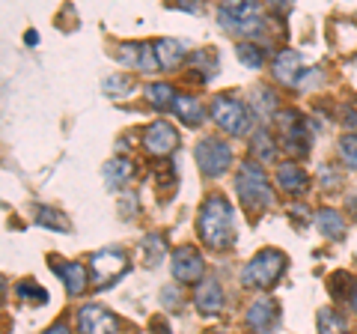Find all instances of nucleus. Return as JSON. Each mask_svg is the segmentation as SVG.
I'll return each instance as SVG.
<instances>
[{
	"label": "nucleus",
	"instance_id": "20e7f679",
	"mask_svg": "<svg viewBox=\"0 0 357 334\" xmlns=\"http://www.w3.org/2000/svg\"><path fill=\"white\" fill-rule=\"evenodd\" d=\"M218 21L223 30L244 33V36H259L265 24L259 3H223L218 9Z\"/></svg>",
	"mask_w": 357,
	"mask_h": 334
},
{
	"label": "nucleus",
	"instance_id": "9d476101",
	"mask_svg": "<svg viewBox=\"0 0 357 334\" xmlns=\"http://www.w3.org/2000/svg\"><path fill=\"white\" fill-rule=\"evenodd\" d=\"M116 60L122 66H131L134 72H155V66H161L155 45L149 42H122L116 48Z\"/></svg>",
	"mask_w": 357,
	"mask_h": 334
},
{
	"label": "nucleus",
	"instance_id": "58836bf2",
	"mask_svg": "<svg viewBox=\"0 0 357 334\" xmlns=\"http://www.w3.org/2000/svg\"><path fill=\"white\" fill-rule=\"evenodd\" d=\"M178 9H188V13H199V6H194V3H178Z\"/></svg>",
	"mask_w": 357,
	"mask_h": 334
},
{
	"label": "nucleus",
	"instance_id": "0eeeda50",
	"mask_svg": "<svg viewBox=\"0 0 357 334\" xmlns=\"http://www.w3.org/2000/svg\"><path fill=\"white\" fill-rule=\"evenodd\" d=\"M211 119H215L227 135H244L250 126L248 108L232 96H215V102H211Z\"/></svg>",
	"mask_w": 357,
	"mask_h": 334
},
{
	"label": "nucleus",
	"instance_id": "4c0bfd02",
	"mask_svg": "<svg viewBox=\"0 0 357 334\" xmlns=\"http://www.w3.org/2000/svg\"><path fill=\"white\" fill-rule=\"evenodd\" d=\"M173 167H161V173H158V185H170L173 182Z\"/></svg>",
	"mask_w": 357,
	"mask_h": 334
},
{
	"label": "nucleus",
	"instance_id": "4468645a",
	"mask_svg": "<svg viewBox=\"0 0 357 334\" xmlns=\"http://www.w3.org/2000/svg\"><path fill=\"white\" fill-rule=\"evenodd\" d=\"M51 263H54V275H57L60 281L66 284L69 296H81L86 289V269H84V263H66V260H57V257H51Z\"/></svg>",
	"mask_w": 357,
	"mask_h": 334
},
{
	"label": "nucleus",
	"instance_id": "a878e982",
	"mask_svg": "<svg viewBox=\"0 0 357 334\" xmlns=\"http://www.w3.org/2000/svg\"><path fill=\"white\" fill-rule=\"evenodd\" d=\"M236 54H238L241 66H248V69H262V63H265V51L259 45H253V42H241Z\"/></svg>",
	"mask_w": 357,
	"mask_h": 334
},
{
	"label": "nucleus",
	"instance_id": "473e14b6",
	"mask_svg": "<svg viewBox=\"0 0 357 334\" xmlns=\"http://www.w3.org/2000/svg\"><path fill=\"white\" fill-rule=\"evenodd\" d=\"M345 126H351V129H357V102H351V105H345Z\"/></svg>",
	"mask_w": 357,
	"mask_h": 334
},
{
	"label": "nucleus",
	"instance_id": "4be33fe9",
	"mask_svg": "<svg viewBox=\"0 0 357 334\" xmlns=\"http://www.w3.org/2000/svg\"><path fill=\"white\" fill-rule=\"evenodd\" d=\"M250 108L259 119H271L274 110H277V96H274L271 87H256L253 99H250Z\"/></svg>",
	"mask_w": 357,
	"mask_h": 334
},
{
	"label": "nucleus",
	"instance_id": "f257e3e1",
	"mask_svg": "<svg viewBox=\"0 0 357 334\" xmlns=\"http://www.w3.org/2000/svg\"><path fill=\"white\" fill-rule=\"evenodd\" d=\"M197 233L199 239L211 248H227L236 239V218H232V206L223 194H211L197 218Z\"/></svg>",
	"mask_w": 357,
	"mask_h": 334
},
{
	"label": "nucleus",
	"instance_id": "412c9836",
	"mask_svg": "<svg viewBox=\"0 0 357 334\" xmlns=\"http://www.w3.org/2000/svg\"><path fill=\"white\" fill-rule=\"evenodd\" d=\"M131 173H134V164L128 159H122V155H116V159H110L105 164V182L110 188H122L131 180Z\"/></svg>",
	"mask_w": 357,
	"mask_h": 334
},
{
	"label": "nucleus",
	"instance_id": "c85d7f7f",
	"mask_svg": "<svg viewBox=\"0 0 357 334\" xmlns=\"http://www.w3.org/2000/svg\"><path fill=\"white\" fill-rule=\"evenodd\" d=\"M15 296L24 298V302H39V305H48V293L36 284V281H21L15 286Z\"/></svg>",
	"mask_w": 357,
	"mask_h": 334
},
{
	"label": "nucleus",
	"instance_id": "2f4dec72",
	"mask_svg": "<svg viewBox=\"0 0 357 334\" xmlns=\"http://www.w3.org/2000/svg\"><path fill=\"white\" fill-rule=\"evenodd\" d=\"M340 155H342L345 164L357 170V135H345V138L340 140Z\"/></svg>",
	"mask_w": 357,
	"mask_h": 334
},
{
	"label": "nucleus",
	"instance_id": "7c9ffc66",
	"mask_svg": "<svg viewBox=\"0 0 357 334\" xmlns=\"http://www.w3.org/2000/svg\"><path fill=\"white\" fill-rule=\"evenodd\" d=\"M143 251H146V266H158L164 260V239L149 236L146 242H143Z\"/></svg>",
	"mask_w": 357,
	"mask_h": 334
},
{
	"label": "nucleus",
	"instance_id": "2eb2a0df",
	"mask_svg": "<svg viewBox=\"0 0 357 334\" xmlns=\"http://www.w3.org/2000/svg\"><path fill=\"white\" fill-rule=\"evenodd\" d=\"M194 305H197L199 314H206V317H218L223 310V289H220V284L215 281V277H208V281H203L197 286Z\"/></svg>",
	"mask_w": 357,
	"mask_h": 334
},
{
	"label": "nucleus",
	"instance_id": "e433bc0d",
	"mask_svg": "<svg viewBox=\"0 0 357 334\" xmlns=\"http://www.w3.org/2000/svg\"><path fill=\"white\" fill-rule=\"evenodd\" d=\"M345 298H349V307L357 314V281H351V289H349V296H345Z\"/></svg>",
	"mask_w": 357,
	"mask_h": 334
},
{
	"label": "nucleus",
	"instance_id": "39448f33",
	"mask_svg": "<svg viewBox=\"0 0 357 334\" xmlns=\"http://www.w3.org/2000/svg\"><path fill=\"white\" fill-rule=\"evenodd\" d=\"M283 129V147L292 152V155H307L310 152V143H312V131L319 126L316 122H304L298 117V110H283L280 117H277Z\"/></svg>",
	"mask_w": 357,
	"mask_h": 334
},
{
	"label": "nucleus",
	"instance_id": "393cba45",
	"mask_svg": "<svg viewBox=\"0 0 357 334\" xmlns=\"http://www.w3.org/2000/svg\"><path fill=\"white\" fill-rule=\"evenodd\" d=\"M102 90L110 96V99H126L134 93V81L128 75H114V78H105Z\"/></svg>",
	"mask_w": 357,
	"mask_h": 334
},
{
	"label": "nucleus",
	"instance_id": "b1692460",
	"mask_svg": "<svg viewBox=\"0 0 357 334\" xmlns=\"http://www.w3.org/2000/svg\"><path fill=\"white\" fill-rule=\"evenodd\" d=\"M146 96H149V105L158 108V110H167V108L176 105V90L170 84H149Z\"/></svg>",
	"mask_w": 357,
	"mask_h": 334
},
{
	"label": "nucleus",
	"instance_id": "a211bd4d",
	"mask_svg": "<svg viewBox=\"0 0 357 334\" xmlns=\"http://www.w3.org/2000/svg\"><path fill=\"white\" fill-rule=\"evenodd\" d=\"M307 170H301L298 164H280V170H277V185L283 188L289 194H301L307 188Z\"/></svg>",
	"mask_w": 357,
	"mask_h": 334
},
{
	"label": "nucleus",
	"instance_id": "423d86ee",
	"mask_svg": "<svg viewBox=\"0 0 357 334\" xmlns=\"http://www.w3.org/2000/svg\"><path fill=\"white\" fill-rule=\"evenodd\" d=\"M89 269H93V284L98 289H105V286H114L119 277L128 272V257L119 248H107V251L93 254Z\"/></svg>",
	"mask_w": 357,
	"mask_h": 334
},
{
	"label": "nucleus",
	"instance_id": "f704fd0d",
	"mask_svg": "<svg viewBox=\"0 0 357 334\" xmlns=\"http://www.w3.org/2000/svg\"><path fill=\"white\" fill-rule=\"evenodd\" d=\"M152 331H158V334H170V326L164 322V317H155V319H152Z\"/></svg>",
	"mask_w": 357,
	"mask_h": 334
},
{
	"label": "nucleus",
	"instance_id": "f03ea898",
	"mask_svg": "<svg viewBox=\"0 0 357 334\" xmlns=\"http://www.w3.org/2000/svg\"><path fill=\"white\" fill-rule=\"evenodd\" d=\"M236 194L241 197V203L248 212H259L274 203V191L268 182L265 170L256 161H244L241 170L236 173Z\"/></svg>",
	"mask_w": 357,
	"mask_h": 334
},
{
	"label": "nucleus",
	"instance_id": "cd10ccee",
	"mask_svg": "<svg viewBox=\"0 0 357 334\" xmlns=\"http://www.w3.org/2000/svg\"><path fill=\"white\" fill-rule=\"evenodd\" d=\"M36 224L42 227H51V230H63V233H69V221H66L60 212H54V209L48 206H36Z\"/></svg>",
	"mask_w": 357,
	"mask_h": 334
},
{
	"label": "nucleus",
	"instance_id": "9b49d317",
	"mask_svg": "<svg viewBox=\"0 0 357 334\" xmlns=\"http://www.w3.org/2000/svg\"><path fill=\"white\" fill-rule=\"evenodd\" d=\"M77 331L81 334H116L119 322L107 307L84 305L81 310H77Z\"/></svg>",
	"mask_w": 357,
	"mask_h": 334
},
{
	"label": "nucleus",
	"instance_id": "aec40b11",
	"mask_svg": "<svg viewBox=\"0 0 357 334\" xmlns=\"http://www.w3.org/2000/svg\"><path fill=\"white\" fill-rule=\"evenodd\" d=\"M316 227L321 236L328 239H342L345 236V218L337 212V209H321V212L316 215Z\"/></svg>",
	"mask_w": 357,
	"mask_h": 334
},
{
	"label": "nucleus",
	"instance_id": "6ab92c4d",
	"mask_svg": "<svg viewBox=\"0 0 357 334\" xmlns=\"http://www.w3.org/2000/svg\"><path fill=\"white\" fill-rule=\"evenodd\" d=\"M155 54H158V63L164 69H176L185 60V45L178 39H158L155 42Z\"/></svg>",
	"mask_w": 357,
	"mask_h": 334
},
{
	"label": "nucleus",
	"instance_id": "ddd939ff",
	"mask_svg": "<svg viewBox=\"0 0 357 334\" xmlns=\"http://www.w3.org/2000/svg\"><path fill=\"white\" fill-rule=\"evenodd\" d=\"M143 147H146L155 159H167L176 147H178V135L170 122H152V126L143 131Z\"/></svg>",
	"mask_w": 357,
	"mask_h": 334
},
{
	"label": "nucleus",
	"instance_id": "f8f14e48",
	"mask_svg": "<svg viewBox=\"0 0 357 334\" xmlns=\"http://www.w3.org/2000/svg\"><path fill=\"white\" fill-rule=\"evenodd\" d=\"M248 326L256 331V334H271L280 326V305L274 298H256V302L248 307Z\"/></svg>",
	"mask_w": 357,
	"mask_h": 334
},
{
	"label": "nucleus",
	"instance_id": "dca6fc26",
	"mask_svg": "<svg viewBox=\"0 0 357 334\" xmlns=\"http://www.w3.org/2000/svg\"><path fill=\"white\" fill-rule=\"evenodd\" d=\"M301 72H304V57H301L298 51H280L274 57V75H277V81L280 84L295 87Z\"/></svg>",
	"mask_w": 357,
	"mask_h": 334
},
{
	"label": "nucleus",
	"instance_id": "6e6552de",
	"mask_svg": "<svg viewBox=\"0 0 357 334\" xmlns=\"http://www.w3.org/2000/svg\"><path fill=\"white\" fill-rule=\"evenodd\" d=\"M229 161H232V150L227 147V140L203 138L197 143V164H199V170H203L206 176H211V180L227 170Z\"/></svg>",
	"mask_w": 357,
	"mask_h": 334
},
{
	"label": "nucleus",
	"instance_id": "1a4fd4ad",
	"mask_svg": "<svg viewBox=\"0 0 357 334\" xmlns=\"http://www.w3.org/2000/svg\"><path fill=\"white\" fill-rule=\"evenodd\" d=\"M170 272L178 284H197L199 277H203L206 272V263H203V254H199L197 248H191V245H185V248H178L173 254V260H170Z\"/></svg>",
	"mask_w": 357,
	"mask_h": 334
},
{
	"label": "nucleus",
	"instance_id": "c9c22d12",
	"mask_svg": "<svg viewBox=\"0 0 357 334\" xmlns=\"http://www.w3.org/2000/svg\"><path fill=\"white\" fill-rule=\"evenodd\" d=\"M42 334H72V331H69V326H66V322H54V326L45 328Z\"/></svg>",
	"mask_w": 357,
	"mask_h": 334
},
{
	"label": "nucleus",
	"instance_id": "f3484780",
	"mask_svg": "<svg viewBox=\"0 0 357 334\" xmlns=\"http://www.w3.org/2000/svg\"><path fill=\"white\" fill-rule=\"evenodd\" d=\"M173 110H176V117L182 119L185 126H199V122H203V117H206L203 102H199V99H194V96H176Z\"/></svg>",
	"mask_w": 357,
	"mask_h": 334
},
{
	"label": "nucleus",
	"instance_id": "c756f323",
	"mask_svg": "<svg viewBox=\"0 0 357 334\" xmlns=\"http://www.w3.org/2000/svg\"><path fill=\"white\" fill-rule=\"evenodd\" d=\"M194 63L203 69V78L208 81V78H215V72H218V54H215V48H206V51H197L194 54Z\"/></svg>",
	"mask_w": 357,
	"mask_h": 334
},
{
	"label": "nucleus",
	"instance_id": "ea45409f",
	"mask_svg": "<svg viewBox=\"0 0 357 334\" xmlns=\"http://www.w3.org/2000/svg\"><path fill=\"white\" fill-rule=\"evenodd\" d=\"M211 334H229V331H211Z\"/></svg>",
	"mask_w": 357,
	"mask_h": 334
},
{
	"label": "nucleus",
	"instance_id": "bb28decb",
	"mask_svg": "<svg viewBox=\"0 0 357 334\" xmlns=\"http://www.w3.org/2000/svg\"><path fill=\"white\" fill-rule=\"evenodd\" d=\"M274 152H277V147H274V138L268 135L265 129H259L253 135V155L259 161H274Z\"/></svg>",
	"mask_w": 357,
	"mask_h": 334
},
{
	"label": "nucleus",
	"instance_id": "5701e85b",
	"mask_svg": "<svg viewBox=\"0 0 357 334\" xmlns=\"http://www.w3.org/2000/svg\"><path fill=\"white\" fill-rule=\"evenodd\" d=\"M316 326H319V334H349V322H345L337 310H319V319H316Z\"/></svg>",
	"mask_w": 357,
	"mask_h": 334
},
{
	"label": "nucleus",
	"instance_id": "72a5a7b5",
	"mask_svg": "<svg viewBox=\"0 0 357 334\" xmlns=\"http://www.w3.org/2000/svg\"><path fill=\"white\" fill-rule=\"evenodd\" d=\"M128 209H131V212H137V197H134V194L122 197V215H128Z\"/></svg>",
	"mask_w": 357,
	"mask_h": 334
},
{
	"label": "nucleus",
	"instance_id": "7ed1b4c3",
	"mask_svg": "<svg viewBox=\"0 0 357 334\" xmlns=\"http://www.w3.org/2000/svg\"><path fill=\"white\" fill-rule=\"evenodd\" d=\"M283 272H286V254L265 248L241 269V284L250 289H268L280 281Z\"/></svg>",
	"mask_w": 357,
	"mask_h": 334
}]
</instances>
